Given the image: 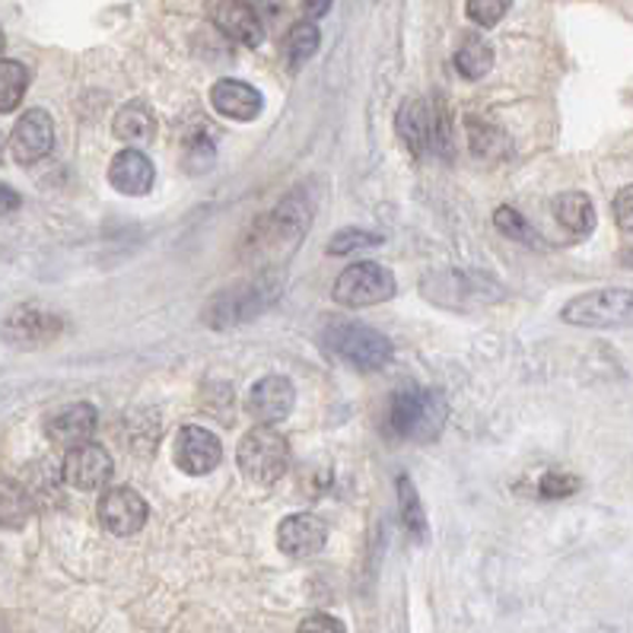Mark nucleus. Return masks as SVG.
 Listing matches in <instances>:
<instances>
[{
    "mask_svg": "<svg viewBox=\"0 0 633 633\" xmlns=\"http://www.w3.org/2000/svg\"><path fill=\"white\" fill-rule=\"evenodd\" d=\"M561 319L576 329H633V290L605 287L580 293L563 305Z\"/></svg>",
    "mask_w": 633,
    "mask_h": 633,
    "instance_id": "1",
    "label": "nucleus"
},
{
    "mask_svg": "<svg viewBox=\"0 0 633 633\" xmlns=\"http://www.w3.org/2000/svg\"><path fill=\"white\" fill-rule=\"evenodd\" d=\"M322 341L329 344L331 353H338L344 363H351L363 373L382 370L392 360V341L382 331L360 325V322H329V329L322 334Z\"/></svg>",
    "mask_w": 633,
    "mask_h": 633,
    "instance_id": "2",
    "label": "nucleus"
},
{
    "mask_svg": "<svg viewBox=\"0 0 633 633\" xmlns=\"http://www.w3.org/2000/svg\"><path fill=\"white\" fill-rule=\"evenodd\" d=\"M446 421V401L440 392L423 389H404L392 399L389 408V426L401 440H433Z\"/></svg>",
    "mask_w": 633,
    "mask_h": 633,
    "instance_id": "3",
    "label": "nucleus"
},
{
    "mask_svg": "<svg viewBox=\"0 0 633 633\" xmlns=\"http://www.w3.org/2000/svg\"><path fill=\"white\" fill-rule=\"evenodd\" d=\"M239 469L249 481L255 484H278L287 469H290V446L283 440V433H278L274 426L268 423H259L252 426L242 443H239Z\"/></svg>",
    "mask_w": 633,
    "mask_h": 633,
    "instance_id": "4",
    "label": "nucleus"
},
{
    "mask_svg": "<svg viewBox=\"0 0 633 633\" xmlns=\"http://www.w3.org/2000/svg\"><path fill=\"white\" fill-rule=\"evenodd\" d=\"M281 283H274L271 278H259V281L235 283L230 290L217 293L204 312V322L211 329H233L242 322H252L255 315H261L268 305L278 300Z\"/></svg>",
    "mask_w": 633,
    "mask_h": 633,
    "instance_id": "5",
    "label": "nucleus"
},
{
    "mask_svg": "<svg viewBox=\"0 0 633 633\" xmlns=\"http://www.w3.org/2000/svg\"><path fill=\"white\" fill-rule=\"evenodd\" d=\"M395 274L385 264L375 261H356L348 271L338 274V281L331 287V297L341 305L351 309H366V305H379L395 297Z\"/></svg>",
    "mask_w": 633,
    "mask_h": 633,
    "instance_id": "6",
    "label": "nucleus"
},
{
    "mask_svg": "<svg viewBox=\"0 0 633 633\" xmlns=\"http://www.w3.org/2000/svg\"><path fill=\"white\" fill-rule=\"evenodd\" d=\"M423 297L452 309H471L478 303H493L503 290L481 271H436L421 283Z\"/></svg>",
    "mask_w": 633,
    "mask_h": 633,
    "instance_id": "7",
    "label": "nucleus"
},
{
    "mask_svg": "<svg viewBox=\"0 0 633 633\" xmlns=\"http://www.w3.org/2000/svg\"><path fill=\"white\" fill-rule=\"evenodd\" d=\"M312 220V198H305V191H293L271 217H264L259 227V245L271 255H290L293 249H300V239L309 230Z\"/></svg>",
    "mask_w": 633,
    "mask_h": 633,
    "instance_id": "8",
    "label": "nucleus"
},
{
    "mask_svg": "<svg viewBox=\"0 0 633 633\" xmlns=\"http://www.w3.org/2000/svg\"><path fill=\"white\" fill-rule=\"evenodd\" d=\"M61 329H64L61 315L48 312L42 305H20L3 319V341L20 351H36L42 344H51Z\"/></svg>",
    "mask_w": 633,
    "mask_h": 633,
    "instance_id": "9",
    "label": "nucleus"
},
{
    "mask_svg": "<svg viewBox=\"0 0 633 633\" xmlns=\"http://www.w3.org/2000/svg\"><path fill=\"white\" fill-rule=\"evenodd\" d=\"M147 516H150L147 500L131 488H109L99 496V522L118 539L138 535L147 525Z\"/></svg>",
    "mask_w": 633,
    "mask_h": 633,
    "instance_id": "10",
    "label": "nucleus"
},
{
    "mask_svg": "<svg viewBox=\"0 0 633 633\" xmlns=\"http://www.w3.org/2000/svg\"><path fill=\"white\" fill-rule=\"evenodd\" d=\"M112 471H115V462H112L109 449H102L99 443H80V446L68 449L61 474L77 491H99L112 481Z\"/></svg>",
    "mask_w": 633,
    "mask_h": 633,
    "instance_id": "11",
    "label": "nucleus"
},
{
    "mask_svg": "<svg viewBox=\"0 0 633 633\" xmlns=\"http://www.w3.org/2000/svg\"><path fill=\"white\" fill-rule=\"evenodd\" d=\"M293 404H297V389L287 375H261L245 395V408H249L252 421L268 423V426L290 418Z\"/></svg>",
    "mask_w": 633,
    "mask_h": 633,
    "instance_id": "12",
    "label": "nucleus"
},
{
    "mask_svg": "<svg viewBox=\"0 0 633 633\" xmlns=\"http://www.w3.org/2000/svg\"><path fill=\"white\" fill-rule=\"evenodd\" d=\"M172 459H175V465L185 471V474L201 478V474H211L220 465L223 446H220V440L213 436L211 430H204V426H182L179 436H175V443H172Z\"/></svg>",
    "mask_w": 633,
    "mask_h": 633,
    "instance_id": "13",
    "label": "nucleus"
},
{
    "mask_svg": "<svg viewBox=\"0 0 633 633\" xmlns=\"http://www.w3.org/2000/svg\"><path fill=\"white\" fill-rule=\"evenodd\" d=\"M204 7L211 23L239 46L259 48L264 42V23L245 0H208Z\"/></svg>",
    "mask_w": 633,
    "mask_h": 633,
    "instance_id": "14",
    "label": "nucleus"
},
{
    "mask_svg": "<svg viewBox=\"0 0 633 633\" xmlns=\"http://www.w3.org/2000/svg\"><path fill=\"white\" fill-rule=\"evenodd\" d=\"M51 147H54V121L46 109H29L10 134L13 160L23 165L39 163L51 153Z\"/></svg>",
    "mask_w": 633,
    "mask_h": 633,
    "instance_id": "15",
    "label": "nucleus"
},
{
    "mask_svg": "<svg viewBox=\"0 0 633 633\" xmlns=\"http://www.w3.org/2000/svg\"><path fill=\"white\" fill-rule=\"evenodd\" d=\"M96 423H99V411H96L93 404L77 401V404H68V408H61V411H54L48 418L46 433L54 446L73 449L93 440Z\"/></svg>",
    "mask_w": 633,
    "mask_h": 633,
    "instance_id": "16",
    "label": "nucleus"
},
{
    "mask_svg": "<svg viewBox=\"0 0 633 633\" xmlns=\"http://www.w3.org/2000/svg\"><path fill=\"white\" fill-rule=\"evenodd\" d=\"M325 541H329V525L312 513L287 516L278 525V547L287 557H312L325 547Z\"/></svg>",
    "mask_w": 633,
    "mask_h": 633,
    "instance_id": "17",
    "label": "nucleus"
},
{
    "mask_svg": "<svg viewBox=\"0 0 633 633\" xmlns=\"http://www.w3.org/2000/svg\"><path fill=\"white\" fill-rule=\"evenodd\" d=\"M109 182H112L115 191L128 194V198H141L157 182L153 160L143 150H138V147H128L109 165Z\"/></svg>",
    "mask_w": 633,
    "mask_h": 633,
    "instance_id": "18",
    "label": "nucleus"
},
{
    "mask_svg": "<svg viewBox=\"0 0 633 633\" xmlns=\"http://www.w3.org/2000/svg\"><path fill=\"white\" fill-rule=\"evenodd\" d=\"M211 102L220 115L233 118V121H255L264 109L259 90L242 80H217L211 90Z\"/></svg>",
    "mask_w": 633,
    "mask_h": 633,
    "instance_id": "19",
    "label": "nucleus"
},
{
    "mask_svg": "<svg viewBox=\"0 0 633 633\" xmlns=\"http://www.w3.org/2000/svg\"><path fill=\"white\" fill-rule=\"evenodd\" d=\"M399 138L414 157H423L433 147V109L423 99H408L399 112Z\"/></svg>",
    "mask_w": 633,
    "mask_h": 633,
    "instance_id": "20",
    "label": "nucleus"
},
{
    "mask_svg": "<svg viewBox=\"0 0 633 633\" xmlns=\"http://www.w3.org/2000/svg\"><path fill=\"white\" fill-rule=\"evenodd\" d=\"M554 217L573 239H583L595 230V204L583 191H563L554 198Z\"/></svg>",
    "mask_w": 633,
    "mask_h": 633,
    "instance_id": "21",
    "label": "nucleus"
},
{
    "mask_svg": "<svg viewBox=\"0 0 633 633\" xmlns=\"http://www.w3.org/2000/svg\"><path fill=\"white\" fill-rule=\"evenodd\" d=\"M115 138L124 143H150L157 134V115L143 99H131L115 115Z\"/></svg>",
    "mask_w": 633,
    "mask_h": 633,
    "instance_id": "22",
    "label": "nucleus"
},
{
    "mask_svg": "<svg viewBox=\"0 0 633 633\" xmlns=\"http://www.w3.org/2000/svg\"><path fill=\"white\" fill-rule=\"evenodd\" d=\"M469 134H471V153L481 157V160H503L510 153V141L506 134L491 124V121H481V118H469Z\"/></svg>",
    "mask_w": 633,
    "mask_h": 633,
    "instance_id": "23",
    "label": "nucleus"
},
{
    "mask_svg": "<svg viewBox=\"0 0 633 633\" xmlns=\"http://www.w3.org/2000/svg\"><path fill=\"white\" fill-rule=\"evenodd\" d=\"M493 68V48L484 39H465L462 48L455 51V71L465 80H481Z\"/></svg>",
    "mask_w": 633,
    "mask_h": 633,
    "instance_id": "24",
    "label": "nucleus"
},
{
    "mask_svg": "<svg viewBox=\"0 0 633 633\" xmlns=\"http://www.w3.org/2000/svg\"><path fill=\"white\" fill-rule=\"evenodd\" d=\"M319 42H322V32H319V26L312 23V20H300V23L293 26L290 36H287V58H290V68L300 71L305 61L319 51Z\"/></svg>",
    "mask_w": 633,
    "mask_h": 633,
    "instance_id": "25",
    "label": "nucleus"
},
{
    "mask_svg": "<svg viewBox=\"0 0 633 633\" xmlns=\"http://www.w3.org/2000/svg\"><path fill=\"white\" fill-rule=\"evenodd\" d=\"M29 87V71L20 61H0V112H13L23 102Z\"/></svg>",
    "mask_w": 633,
    "mask_h": 633,
    "instance_id": "26",
    "label": "nucleus"
},
{
    "mask_svg": "<svg viewBox=\"0 0 633 633\" xmlns=\"http://www.w3.org/2000/svg\"><path fill=\"white\" fill-rule=\"evenodd\" d=\"M399 510H401V522L408 525V532L414 539H423L426 535V516H423V503L418 496V488L408 474L399 478Z\"/></svg>",
    "mask_w": 633,
    "mask_h": 633,
    "instance_id": "27",
    "label": "nucleus"
},
{
    "mask_svg": "<svg viewBox=\"0 0 633 633\" xmlns=\"http://www.w3.org/2000/svg\"><path fill=\"white\" fill-rule=\"evenodd\" d=\"M493 227L506 235V239H513V242L541 245V235L535 233V227H532L516 208H496V213H493Z\"/></svg>",
    "mask_w": 633,
    "mask_h": 633,
    "instance_id": "28",
    "label": "nucleus"
},
{
    "mask_svg": "<svg viewBox=\"0 0 633 633\" xmlns=\"http://www.w3.org/2000/svg\"><path fill=\"white\" fill-rule=\"evenodd\" d=\"M213 157H217V143H213L211 131H198L191 134L182 147V163H185L188 172H208L213 165Z\"/></svg>",
    "mask_w": 633,
    "mask_h": 633,
    "instance_id": "29",
    "label": "nucleus"
},
{
    "mask_svg": "<svg viewBox=\"0 0 633 633\" xmlns=\"http://www.w3.org/2000/svg\"><path fill=\"white\" fill-rule=\"evenodd\" d=\"M385 235L373 233V230H360V227H348V230H338V233L329 239V255H348V252H356V249H370V245H379Z\"/></svg>",
    "mask_w": 633,
    "mask_h": 633,
    "instance_id": "30",
    "label": "nucleus"
},
{
    "mask_svg": "<svg viewBox=\"0 0 633 633\" xmlns=\"http://www.w3.org/2000/svg\"><path fill=\"white\" fill-rule=\"evenodd\" d=\"M576 491H580V478L570 474V471H547V474H541L539 493L544 500H566V496H573Z\"/></svg>",
    "mask_w": 633,
    "mask_h": 633,
    "instance_id": "31",
    "label": "nucleus"
},
{
    "mask_svg": "<svg viewBox=\"0 0 633 633\" xmlns=\"http://www.w3.org/2000/svg\"><path fill=\"white\" fill-rule=\"evenodd\" d=\"M510 7H513V0H469V17L478 26L491 29L510 13Z\"/></svg>",
    "mask_w": 633,
    "mask_h": 633,
    "instance_id": "32",
    "label": "nucleus"
},
{
    "mask_svg": "<svg viewBox=\"0 0 633 633\" xmlns=\"http://www.w3.org/2000/svg\"><path fill=\"white\" fill-rule=\"evenodd\" d=\"M611 211H614L617 227H621V230H627V233H633V185H624L617 194H614Z\"/></svg>",
    "mask_w": 633,
    "mask_h": 633,
    "instance_id": "33",
    "label": "nucleus"
},
{
    "mask_svg": "<svg viewBox=\"0 0 633 633\" xmlns=\"http://www.w3.org/2000/svg\"><path fill=\"white\" fill-rule=\"evenodd\" d=\"M300 633H348V627L331 614H312L300 624Z\"/></svg>",
    "mask_w": 633,
    "mask_h": 633,
    "instance_id": "34",
    "label": "nucleus"
},
{
    "mask_svg": "<svg viewBox=\"0 0 633 633\" xmlns=\"http://www.w3.org/2000/svg\"><path fill=\"white\" fill-rule=\"evenodd\" d=\"M26 519V506L17 500V496H0V525H23Z\"/></svg>",
    "mask_w": 633,
    "mask_h": 633,
    "instance_id": "35",
    "label": "nucleus"
},
{
    "mask_svg": "<svg viewBox=\"0 0 633 633\" xmlns=\"http://www.w3.org/2000/svg\"><path fill=\"white\" fill-rule=\"evenodd\" d=\"M331 3H334V0H303L305 20H312V23H315V20H322V17L331 10Z\"/></svg>",
    "mask_w": 633,
    "mask_h": 633,
    "instance_id": "36",
    "label": "nucleus"
},
{
    "mask_svg": "<svg viewBox=\"0 0 633 633\" xmlns=\"http://www.w3.org/2000/svg\"><path fill=\"white\" fill-rule=\"evenodd\" d=\"M20 208V194L13 188L0 185V213H13Z\"/></svg>",
    "mask_w": 633,
    "mask_h": 633,
    "instance_id": "37",
    "label": "nucleus"
},
{
    "mask_svg": "<svg viewBox=\"0 0 633 633\" xmlns=\"http://www.w3.org/2000/svg\"><path fill=\"white\" fill-rule=\"evenodd\" d=\"M259 17H274V13H281V3L283 0H245Z\"/></svg>",
    "mask_w": 633,
    "mask_h": 633,
    "instance_id": "38",
    "label": "nucleus"
},
{
    "mask_svg": "<svg viewBox=\"0 0 633 633\" xmlns=\"http://www.w3.org/2000/svg\"><path fill=\"white\" fill-rule=\"evenodd\" d=\"M621 264H627V268H633V245H631V249H624V252H621Z\"/></svg>",
    "mask_w": 633,
    "mask_h": 633,
    "instance_id": "39",
    "label": "nucleus"
},
{
    "mask_svg": "<svg viewBox=\"0 0 633 633\" xmlns=\"http://www.w3.org/2000/svg\"><path fill=\"white\" fill-rule=\"evenodd\" d=\"M0 51H3V32H0Z\"/></svg>",
    "mask_w": 633,
    "mask_h": 633,
    "instance_id": "40",
    "label": "nucleus"
}]
</instances>
